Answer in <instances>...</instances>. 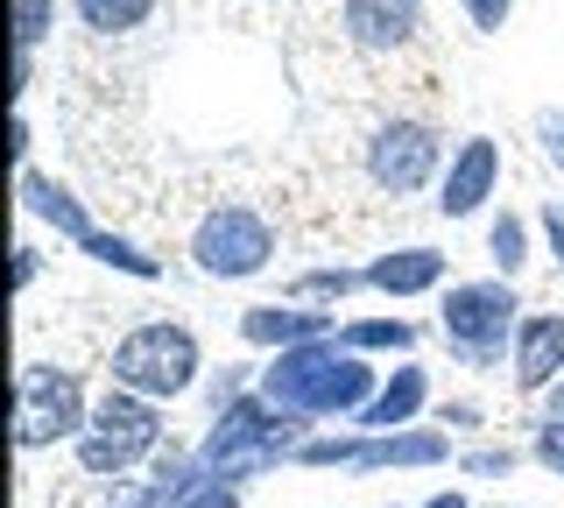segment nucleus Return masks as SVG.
<instances>
[{
  "mask_svg": "<svg viewBox=\"0 0 564 508\" xmlns=\"http://www.w3.org/2000/svg\"><path fill=\"white\" fill-rule=\"evenodd\" d=\"M381 375H388L381 360L346 354L339 339H311V346H290V354L261 360V396L282 402L290 417H311L317 431H346L375 402Z\"/></svg>",
  "mask_w": 564,
  "mask_h": 508,
  "instance_id": "1",
  "label": "nucleus"
},
{
  "mask_svg": "<svg viewBox=\"0 0 564 508\" xmlns=\"http://www.w3.org/2000/svg\"><path fill=\"white\" fill-rule=\"evenodd\" d=\"M317 424L311 417H290L282 402H269V396H240L234 410H219L205 424V437H198V460H205V473L219 487H254V480H269V473H282V466H296V445H304Z\"/></svg>",
  "mask_w": 564,
  "mask_h": 508,
  "instance_id": "2",
  "label": "nucleus"
},
{
  "mask_svg": "<svg viewBox=\"0 0 564 508\" xmlns=\"http://www.w3.org/2000/svg\"><path fill=\"white\" fill-rule=\"evenodd\" d=\"M522 318H529V304L508 275H458V283L437 296V339H445V354L458 367H473V375H508Z\"/></svg>",
  "mask_w": 564,
  "mask_h": 508,
  "instance_id": "3",
  "label": "nucleus"
},
{
  "mask_svg": "<svg viewBox=\"0 0 564 508\" xmlns=\"http://www.w3.org/2000/svg\"><path fill=\"white\" fill-rule=\"evenodd\" d=\"M205 375H212L205 339L184 318H141V325L120 332L113 354H106V381H113V389H134V396L163 402V410L184 402V396H198Z\"/></svg>",
  "mask_w": 564,
  "mask_h": 508,
  "instance_id": "4",
  "label": "nucleus"
},
{
  "mask_svg": "<svg viewBox=\"0 0 564 508\" xmlns=\"http://www.w3.org/2000/svg\"><path fill=\"white\" fill-rule=\"evenodd\" d=\"M170 445V410L134 389H106L93 396V424L85 437L70 445V460H78L85 480H128L134 466H155V452Z\"/></svg>",
  "mask_w": 564,
  "mask_h": 508,
  "instance_id": "5",
  "label": "nucleus"
},
{
  "mask_svg": "<svg viewBox=\"0 0 564 508\" xmlns=\"http://www.w3.org/2000/svg\"><path fill=\"white\" fill-rule=\"evenodd\" d=\"M445 163H452V142H445V128L423 120V114H381L375 128H367V142H360V170H367V184H375L381 198L437 191Z\"/></svg>",
  "mask_w": 564,
  "mask_h": 508,
  "instance_id": "6",
  "label": "nucleus"
},
{
  "mask_svg": "<svg viewBox=\"0 0 564 508\" xmlns=\"http://www.w3.org/2000/svg\"><path fill=\"white\" fill-rule=\"evenodd\" d=\"M184 255H191V269H198L205 283H254V275L275 269L282 240H275L269 213L226 198V205H212V213H198V226H191V240H184Z\"/></svg>",
  "mask_w": 564,
  "mask_h": 508,
  "instance_id": "7",
  "label": "nucleus"
},
{
  "mask_svg": "<svg viewBox=\"0 0 564 508\" xmlns=\"http://www.w3.org/2000/svg\"><path fill=\"white\" fill-rule=\"evenodd\" d=\"M85 424H93V389H85L78 367L22 360V375H14V445L22 452L78 445Z\"/></svg>",
  "mask_w": 564,
  "mask_h": 508,
  "instance_id": "8",
  "label": "nucleus"
},
{
  "mask_svg": "<svg viewBox=\"0 0 564 508\" xmlns=\"http://www.w3.org/2000/svg\"><path fill=\"white\" fill-rule=\"evenodd\" d=\"M494 198H501V142L494 134H466V142H452V163L445 177H437V219H480L494 213Z\"/></svg>",
  "mask_w": 564,
  "mask_h": 508,
  "instance_id": "9",
  "label": "nucleus"
},
{
  "mask_svg": "<svg viewBox=\"0 0 564 508\" xmlns=\"http://www.w3.org/2000/svg\"><path fill=\"white\" fill-rule=\"evenodd\" d=\"M367 269V290L388 296V304H416V296H445L458 275H452V255L431 248V240H402V248H381L360 261Z\"/></svg>",
  "mask_w": 564,
  "mask_h": 508,
  "instance_id": "10",
  "label": "nucleus"
},
{
  "mask_svg": "<svg viewBox=\"0 0 564 508\" xmlns=\"http://www.w3.org/2000/svg\"><path fill=\"white\" fill-rule=\"evenodd\" d=\"M311 339H339V311H311V304H290V296H269V304L240 311V346L254 360L311 346Z\"/></svg>",
  "mask_w": 564,
  "mask_h": 508,
  "instance_id": "11",
  "label": "nucleus"
},
{
  "mask_svg": "<svg viewBox=\"0 0 564 508\" xmlns=\"http://www.w3.org/2000/svg\"><path fill=\"white\" fill-rule=\"evenodd\" d=\"M423 0H339V36L360 57H402L423 36Z\"/></svg>",
  "mask_w": 564,
  "mask_h": 508,
  "instance_id": "12",
  "label": "nucleus"
},
{
  "mask_svg": "<svg viewBox=\"0 0 564 508\" xmlns=\"http://www.w3.org/2000/svg\"><path fill=\"white\" fill-rule=\"evenodd\" d=\"M564 381V311H529L516 332V360H508V389L522 402H543Z\"/></svg>",
  "mask_w": 564,
  "mask_h": 508,
  "instance_id": "13",
  "label": "nucleus"
},
{
  "mask_svg": "<svg viewBox=\"0 0 564 508\" xmlns=\"http://www.w3.org/2000/svg\"><path fill=\"white\" fill-rule=\"evenodd\" d=\"M14 198H22V213H29L35 226H50V234H57L64 248H85V240L99 234L93 205H85L64 177H50V170H35V163L14 170Z\"/></svg>",
  "mask_w": 564,
  "mask_h": 508,
  "instance_id": "14",
  "label": "nucleus"
},
{
  "mask_svg": "<svg viewBox=\"0 0 564 508\" xmlns=\"http://www.w3.org/2000/svg\"><path fill=\"white\" fill-rule=\"evenodd\" d=\"M431 410H437L431 367H423V360H395L381 375L375 402L360 410V424H346V431H410V424H431Z\"/></svg>",
  "mask_w": 564,
  "mask_h": 508,
  "instance_id": "15",
  "label": "nucleus"
},
{
  "mask_svg": "<svg viewBox=\"0 0 564 508\" xmlns=\"http://www.w3.org/2000/svg\"><path fill=\"white\" fill-rule=\"evenodd\" d=\"M339 346L360 360H416L423 325L410 311H367V318H339Z\"/></svg>",
  "mask_w": 564,
  "mask_h": 508,
  "instance_id": "16",
  "label": "nucleus"
},
{
  "mask_svg": "<svg viewBox=\"0 0 564 508\" xmlns=\"http://www.w3.org/2000/svg\"><path fill=\"white\" fill-rule=\"evenodd\" d=\"M487 261H494V275H516L536 261V213H516V205H494L487 213Z\"/></svg>",
  "mask_w": 564,
  "mask_h": 508,
  "instance_id": "17",
  "label": "nucleus"
},
{
  "mask_svg": "<svg viewBox=\"0 0 564 508\" xmlns=\"http://www.w3.org/2000/svg\"><path fill=\"white\" fill-rule=\"evenodd\" d=\"M360 290H367V269H352V261H317V269H296L290 283H282L290 304H311V311H339Z\"/></svg>",
  "mask_w": 564,
  "mask_h": 508,
  "instance_id": "18",
  "label": "nucleus"
},
{
  "mask_svg": "<svg viewBox=\"0 0 564 508\" xmlns=\"http://www.w3.org/2000/svg\"><path fill=\"white\" fill-rule=\"evenodd\" d=\"M155 14H163V0H70V22H78L85 36H99V43L134 36V29H149Z\"/></svg>",
  "mask_w": 564,
  "mask_h": 508,
  "instance_id": "19",
  "label": "nucleus"
},
{
  "mask_svg": "<svg viewBox=\"0 0 564 508\" xmlns=\"http://www.w3.org/2000/svg\"><path fill=\"white\" fill-rule=\"evenodd\" d=\"M78 255L99 261V269H113V275H128V283H163V255H149L134 234H120V226H99Z\"/></svg>",
  "mask_w": 564,
  "mask_h": 508,
  "instance_id": "20",
  "label": "nucleus"
},
{
  "mask_svg": "<svg viewBox=\"0 0 564 508\" xmlns=\"http://www.w3.org/2000/svg\"><path fill=\"white\" fill-rule=\"evenodd\" d=\"M529 460V445H508V437H480V445H458V460L452 473L458 480H487V487H501V480H516Z\"/></svg>",
  "mask_w": 564,
  "mask_h": 508,
  "instance_id": "21",
  "label": "nucleus"
},
{
  "mask_svg": "<svg viewBox=\"0 0 564 508\" xmlns=\"http://www.w3.org/2000/svg\"><path fill=\"white\" fill-rule=\"evenodd\" d=\"M261 389V360H226V367H212L205 375V417H219V410H234L240 396H254Z\"/></svg>",
  "mask_w": 564,
  "mask_h": 508,
  "instance_id": "22",
  "label": "nucleus"
},
{
  "mask_svg": "<svg viewBox=\"0 0 564 508\" xmlns=\"http://www.w3.org/2000/svg\"><path fill=\"white\" fill-rule=\"evenodd\" d=\"M57 29V0H14V50H43Z\"/></svg>",
  "mask_w": 564,
  "mask_h": 508,
  "instance_id": "23",
  "label": "nucleus"
},
{
  "mask_svg": "<svg viewBox=\"0 0 564 508\" xmlns=\"http://www.w3.org/2000/svg\"><path fill=\"white\" fill-rule=\"evenodd\" d=\"M99 508H184L163 480H106V501Z\"/></svg>",
  "mask_w": 564,
  "mask_h": 508,
  "instance_id": "24",
  "label": "nucleus"
},
{
  "mask_svg": "<svg viewBox=\"0 0 564 508\" xmlns=\"http://www.w3.org/2000/svg\"><path fill=\"white\" fill-rule=\"evenodd\" d=\"M529 134H536V149H543V163L564 177V107H536L529 114Z\"/></svg>",
  "mask_w": 564,
  "mask_h": 508,
  "instance_id": "25",
  "label": "nucleus"
},
{
  "mask_svg": "<svg viewBox=\"0 0 564 508\" xmlns=\"http://www.w3.org/2000/svg\"><path fill=\"white\" fill-rule=\"evenodd\" d=\"M529 466L564 480V424H529Z\"/></svg>",
  "mask_w": 564,
  "mask_h": 508,
  "instance_id": "26",
  "label": "nucleus"
},
{
  "mask_svg": "<svg viewBox=\"0 0 564 508\" xmlns=\"http://www.w3.org/2000/svg\"><path fill=\"white\" fill-rule=\"evenodd\" d=\"M431 424H437V431H452V437H458V431H480V424H487V402H473V396H445V402L431 410Z\"/></svg>",
  "mask_w": 564,
  "mask_h": 508,
  "instance_id": "27",
  "label": "nucleus"
},
{
  "mask_svg": "<svg viewBox=\"0 0 564 508\" xmlns=\"http://www.w3.org/2000/svg\"><path fill=\"white\" fill-rule=\"evenodd\" d=\"M536 240H543V261L564 275V198H543L536 205Z\"/></svg>",
  "mask_w": 564,
  "mask_h": 508,
  "instance_id": "28",
  "label": "nucleus"
},
{
  "mask_svg": "<svg viewBox=\"0 0 564 508\" xmlns=\"http://www.w3.org/2000/svg\"><path fill=\"white\" fill-rule=\"evenodd\" d=\"M458 14H466L480 36H501L508 29V14H516V0H458Z\"/></svg>",
  "mask_w": 564,
  "mask_h": 508,
  "instance_id": "29",
  "label": "nucleus"
},
{
  "mask_svg": "<svg viewBox=\"0 0 564 508\" xmlns=\"http://www.w3.org/2000/svg\"><path fill=\"white\" fill-rule=\"evenodd\" d=\"M35 275H43V248L22 240V248H14V290H35Z\"/></svg>",
  "mask_w": 564,
  "mask_h": 508,
  "instance_id": "30",
  "label": "nucleus"
},
{
  "mask_svg": "<svg viewBox=\"0 0 564 508\" xmlns=\"http://www.w3.org/2000/svg\"><path fill=\"white\" fill-rule=\"evenodd\" d=\"M184 508H240V487H219V480H212V487H198Z\"/></svg>",
  "mask_w": 564,
  "mask_h": 508,
  "instance_id": "31",
  "label": "nucleus"
},
{
  "mask_svg": "<svg viewBox=\"0 0 564 508\" xmlns=\"http://www.w3.org/2000/svg\"><path fill=\"white\" fill-rule=\"evenodd\" d=\"M8 149H14V170H22V163H29V149H35V128H29V107H14V142H8Z\"/></svg>",
  "mask_w": 564,
  "mask_h": 508,
  "instance_id": "32",
  "label": "nucleus"
},
{
  "mask_svg": "<svg viewBox=\"0 0 564 508\" xmlns=\"http://www.w3.org/2000/svg\"><path fill=\"white\" fill-rule=\"evenodd\" d=\"M416 508H480V501H473L466 487H437V495H431V501H416Z\"/></svg>",
  "mask_w": 564,
  "mask_h": 508,
  "instance_id": "33",
  "label": "nucleus"
},
{
  "mask_svg": "<svg viewBox=\"0 0 564 508\" xmlns=\"http://www.w3.org/2000/svg\"><path fill=\"white\" fill-rule=\"evenodd\" d=\"M536 424H564V381H557V389L536 402Z\"/></svg>",
  "mask_w": 564,
  "mask_h": 508,
  "instance_id": "34",
  "label": "nucleus"
},
{
  "mask_svg": "<svg viewBox=\"0 0 564 508\" xmlns=\"http://www.w3.org/2000/svg\"><path fill=\"white\" fill-rule=\"evenodd\" d=\"M375 508H402V501H375Z\"/></svg>",
  "mask_w": 564,
  "mask_h": 508,
  "instance_id": "35",
  "label": "nucleus"
}]
</instances>
